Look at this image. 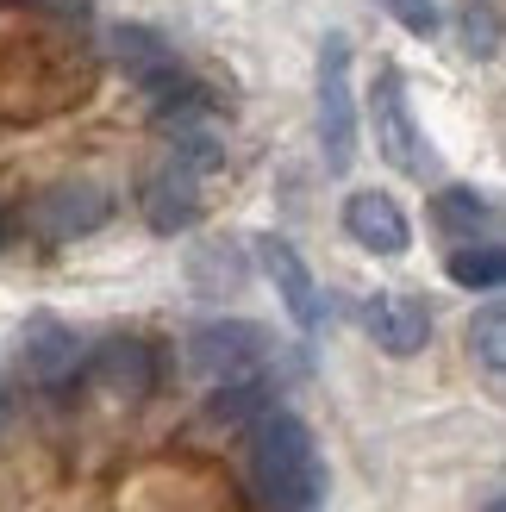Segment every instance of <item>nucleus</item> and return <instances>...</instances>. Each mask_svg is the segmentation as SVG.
I'll return each mask as SVG.
<instances>
[{"label":"nucleus","instance_id":"nucleus-1","mask_svg":"<svg viewBox=\"0 0 506 512\" xmlns=\"http://www.w3.org/2000/svg\"><path fill=\"white\" fill-rule=\"evenodd\" d=\"M250 494L263 500V512H313L319 506V450H313V431L300 425L294 413H263L257 425H250Z\"/></svg>","mask_w":506,"mask_h":512},{"label":"nucleus","instance_id":"nucleus-2","mask_svg":"<svg viewBox=\"0 0 506 512\" xmlns=\"http://www.w3.org/2000/svg\"><path fill=\"white\" fill-rule=\"evenodd\" d=\"M319 157L332 175L357 163V94H350V38L332 32L319 44Z\"/></svg>","mask_w":506,"mask_h":512},{"label":"nucleus","instance_id":"nucleus-3","mask_svg":"<svg viewBox=\"0 0 506 512\" xmlns=\"http://www.w3.org/2000/svg\"><path fill=\"white\" fill-rule=\"evenodd\" d=\"M369 125H375V150L388 157V169L413 175V182H425L438 163L432 150H425V132L413 119V100H407V75H400L394 63L375 69V88H369Z\"/></svg>","mask_w":506,"mask_h":512},{"label":"nucleus","instance_id":"nucleus-4","mask_svg":"<svg viewBox=\"0 0 506 512\" xmlns=\"http://www.w3.org/2000/svg\"><path fill=\"white\" fill-rule=\"evenodd\" d=\"M275 363V338L250 319H213V325H194L188 331V369L207 375L213 388L219 381H244V375H263Z\"/></svg>","mask_w":506,"mask_h":512},{"label":"nucleus","instance_id":"nucleus-5","mask_svg":"<svg viewBox=\"0 0 506 512\" xmlns=\"http://www.w3.org/2000/svg\"><path fill=\"white\" fill-rule=\"evenodd\" d=\"M107 50H113V63L132 75V82L157 100V107H169V100H182L188 94V75H182V63H175V50L150 32V25H113L107 32Z\"/></svg>","mask_w":506,"mask_h":512},{"label":"nucleus","instance_id":"nucleus-6","mask_svg":"<svg viewBox=\"0 0 506 512\" xmlns=\"http://www.w3.org/2000/svg\"><path fill=\"white\" fill-rule=\"evenodd\" d=\"M200 175L207 169H200L194 157H182V150H169V157L144 175L138 200H144V225L157 238H175V232H188V225L200 219Z\"/></svg>","mask_w":506,"mask_h":512},{"label":"nucleus","instance_id":"nucleus-7","mask_svg":"<svg viewBox=\"0 0 506 512\" xmlns=\"http://www.w3.org/2000/svg\"><path fill=\"white\" fill-rule=\"evenodd\" d=\"M82 369V338L57 313H32L19 325V375L32 388H69Z\"/></svg>","mask_w":506,"mask_h":512},{"label":"nucleus","instance_id":"nucleus-8","mask_svg":"<svg viewBox=\"0 0 506 512\" xmlns=\"http://www.w3.org/2000/svg\"><path fill=\"white\" fill-rule=\"evenodd\" d=\"M107 213H113V194L100 188V182H57V188L38 194L32 225H38V238L69 244V238L100 232V225H107Z\"/></svg>","mask_w":506,"mask_h":512},{"label":"nucleus","instance_id":"nucleus-9","mask_svg":"<svg viewBox=\"0 0 506 512\" xmlns=\"http://www.w3.org/2000/svg\"><path fill=\"white\" fill-rule=\"evenodd\" d=\"M257 263H263V275L275 281V294H282V306H288V319L307 331H325V294H319V281H313V269H307V256H300L288 238H257Z\"/></svg>","mask_w":506,"mask_h":512},{"label":"nucleus","instance_id":"nucleus-10","mask_svg":"<svg viewBox=\"0 0 506 512\" xmlns=\"http://www.w3.org/2000/svg\"><path fill=\"white\" fill-rule=\"evenodd\" d=\"M363 331L375 338V350H388V356H419L432 344V313H425V300L382 288V294L363 300Z\"/></svg>","mask_w":506,"mask_h":512},{"label":"nucleus","instance_id":"nucleus-11","mask_svg":"<svg viewBox=\"0 0 506 512\" xmlns=\"http://www.w3.org/2000/svg\"><path fill=\"white\" fill-rule=\"evenodd\" d=\"M344 232L369 256H407V244H413V225L400 213V200L382 194V188H357L344 200Z\"/></svg>","mask_w":506,"mask_h":512},{"label":"nucleus","instance_id":"nucleus-12","mask_svg":"<svg viewBox=\"0 0 506 512\" xmlns=\"http://www.w3.org/2000/svg\"><path fill=\"white\" fill-rule=\"evenodd\" d=\"M88 375L107 394H119V400H144L150 388H157V350H150L144 338H107L88 356Z\"/></svg>","mask_w":506,"mask_h":512},{"label":"nucleus","instance_id":"nucleus-13","mask_svg":"<svg viewBox=\"0 0 506 512\" xmlns=\"http://www.w3.org/2000/svg\"><path fill=\"white\" fill-rule=\"evenodd\" d=\"M263 413H275V388H269V375L219 381V394L207 400V419H219V425H257Z\"/></svg>","mask_w":506,"mask_h":512},{"label":"nucleus","instance_id":"nucleus-14","mask_svg":"<svg viewBox=\"0 0 506 512\" xmlns=\"http://www.w3.org/2000/svg\"><path fill=\"white\" fill-rule=\"evenodd\" d=\"M457 38H463V50L475 63L500 57V50H506V19H500L494 0H463V7H457Z\"/></svg>","mask_w":506,"mask_h":512},{"label":"nucleus","instance_id":"nucleus-15","mask_svg":"<svg viewBox=\"0 0 506 512\" xmlns=\"http://www.w3.org/2000/svg\"><path fill=\"white\" fill-rule=\"evenodd\" d=\"M432 225L450 232V238H482L494 225V213H488V200L475 188H444V194H432Z\"/></svg>","mask_w":506,"mask_h":512},{"label":"nucleus","instance_id":"nucleus-16","mask_svg":"<svg viewBox=\"0 0 506 512\" xmlns=\"http://www.w3.org/2000/svg\"><path fill=\"white\" fill-rule=\"evenodd\" d=\"M444 269L457 288H475V294L506 288V244H463V250H450Z\"/></svg>","mask_w":506,"mask_h":512},{"label":"nucleus","instance_id":"nucleus-17","mask_svg":"<svg viewBox=\"0 0 506 512\" xmlns=\"http://www.w3.org/2000/svg\"><path fill=\"white\" fill-rule=\"evenodd\" d=\"M469 350H475V363L506 375V300H488L482 313L469 319Z\"/></svg>","mask_w":506,"mask_h":512},{"label":"nucleus","instance_id":"nucleus-18","mask_svg":"<svg viewBox=\"0 0 506 512\" xmlns=\"http://www.w3.org/2000/svg\"><path fill=\"white\" fill-rule=\"evenodd\" d=\"M382 7L394 13V25H407L413 38H432L438 32V7H432V0H382Z\"/></svg>","mask_w":506,"mask_h":512},{"label":"nucleus","instance_id":"nucleus-19","mask_svg":"<svg viewBox=\"0 0 506 512\" xmlns=\"http://www.w3.org/2000/svg\"><path fill=\"white\" fill-rule=\"evenodd\" d=\"M0 425H7V394H0Z\"/></svg>","mask_w":506,"mask_h":512},{"label":"nucleus","instance_id":"nucleus-20","mask_svg":"<svg viewBox=\"0 0 506 512\" xmlns=\"http://www.w3.org/2000/svg\"><path fill=\"white\" fill-rule=\"evenodd\" d=\"M488 512H506V500H494V506H488Z\"/></svg>","mask_w":506,"mask_h":512},{"label":"nucleus","instance_id":"nucleus-21","mask_svg":"<svg viewBox=\"0 0 506 512\" xmlns=\"http://www.w3.org/2000/svg\"><path fill=\"white\" fill-rule=\"evenodd\" d=\"M0 232H7V219H0Z\"/></svg>","mask_w":506,"mask_h":512}]
</instances>
